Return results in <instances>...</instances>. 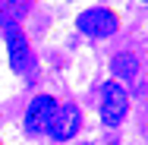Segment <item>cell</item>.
I'll list each match as a JSON object with an SVG mask.
<instances>
[{
  "label": "cell",
  "instance_id": "obj_1",
  "mask_svg": "<svg viewBox=\"0 0 148 145\" xmlns=\"http://www.w3.org/2000/svg\"><path fill=\"white\" fill-rule=\"evenodd\" d=\"M126 111H129L126 88L120 85L117 79L114 82H104V91H101V120H104V126H120Z\"/></svg>",
  "mask_w": 148,
  "mask_h": 145
},
{
  "label": "cell",
  "instance_id": "obj_2",
  "mask_svg": "<svg viewBox=\"0 0 148 145\" xmlns=\"http://www.w3.org/2000/svg\"><path fill=\"white\" fill-rule=\"evenodd\" d=\"M117 25H120L117 16L104 6H95V10H85V13L76 16V29L85 32L88 38H110L117 32Z\"/></svg>",
  "mask_w": 148,
  "mask_h": 145
},
{
  "label": "cell",
  "instance_id": "obj_3",
  "mask_svg": "<svg viewBox=\"0 0 148 145\" xmlns=\"http://www.w3.org/2000/svg\"><path fill=\"white\" fill-rule=\"evenodd\" d=\"M79 123H82L79 107H76V104H63V107L54 111L51 123H47V136L60 145V142H66V139H73V136L79 133Z\"/></svg>",
  "mask_w": 148,
  "mask_h": 145
},
{
  "label": "cell",
  "instance_id": "obj_4",
  "mask_svg": "<svg viewBox=\"0 0 148 145\" xmlns=\"http://www.w3.org/2000/svg\"><path fill=\"white\" fill-rule=\"evenodd\" d=\"M54 111H57V101L51 95H38L29 104V111H25V129L29 133H44L51 117H54Z\"/></svg>",
  "mask_w": 148,
  "mask_h": 145
},
{
  "label": "cell",
  "instance_id": "obj_5",
  "mask_svg": "<svg viewBox=\"0 0 148 145\" xmlns=\"http://www.w3.org/2000/svg\"><path fill=\"white\" fill-rule=\"evenodd\" d=\"M6 54H10V66H13V73H25L32 51H29L25 35L16 29V25H10V29H6Z\"/></svg>",
  "mask_w": 148,
  "mask_h": 145
},
{
  "label": "cell",
  "instance_id": "obj_6",
  "mask_svg": "<svg viewBox=\"0 0 148 145\" xmlns=\"http://www.w3.org/2000/svg\"><path fill=\"white\" fill-rule=\"evenodd\" d=\"M110 73L117 79H123V82H136V76H139V60H136V54H129V51L117 54V57L110 60Z\"/></svg>",
  "mask_w": 148,
  "mask_h": 145
},
{
  "label": "cell",
  "instance_id": "obj_7",
  "mask_svg": "<svg viewBox=\"0 0 148 145\" xmlns=\"http://www.w3.org/2000/svg\"><path fill=\"white\" fill-rule=\"evenodd\" d=\"M85 145H88V142H85Z\"/></svg>",
  "mask_w": 148,
  "mask_h": 145
},
{
  "label": "cell",
  "instance_id": "obj_8",
  "mask_svg": "<svg viewBox=\"0 0 148 145\" xmlns=\"http://www.w3.org/2000/svg\"><path fill=\"white\" fill-rule=\"evenodd\" d=\"M145 3H148V0H145Z\"/></svg>",
  "mask_w": 148,
  "mask_h": 145
}]
</instances>
